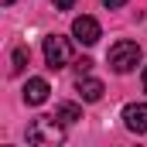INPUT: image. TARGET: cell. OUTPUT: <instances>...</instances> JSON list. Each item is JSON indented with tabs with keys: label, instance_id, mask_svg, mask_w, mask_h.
<instances>
[{
	"label": "cell",
	"instance_id": "ba28073f",
	"mask_svg": "<svg viewBox=\"0 0 147 147\" xmlns=\"http://www.w3.org/2000/svg\"><path fill=\"white\" fill-rule=\"evenodd\" d=\"M55 116L69 127V123H79V120H82V110H79L75 103H58V106H55Z\"/></svg>",
	"mask_w": 147,
	"mask_h": 147
},
{
	"label": "cell",
	"instance_id": "9c48e42d",
	"mask_svg": "<svg viewBox=\"0 0 147 147\" xmlns=\"http://www.w3.org/2000/svg\"><path fill=\"white\" fill-rule=\"evenodd\" d=\"M10 62H14V65H10L14 72H24V65H28V48H14V55H10Z\"/></svg>",
	"mask_w": 147,
	"mask_h": 147
},
{
	"label": "cell",
	"instance_id": "5b68a950",
	"mask_svg": "<svg viewBox=\"0 0 147 147\" xmlns=\"http://www.w3.org/2000/svg\"><path fill=\"white\" fill-rule=\"evenodd\" d=\"M72 34H75V41H82V45H96L103 31H99V21H96V17H86V14H82V17L72 21Z\"/></svg>",
	"mask_w": 147,
	"mask_h": 147
},
{
	"label": "cell",
	"instance_id": "277c9868",
	"mask_svg": "<svg viewBox=\"0 0 147 147\" xmlns=\"http://www.w3.org/2000/svg\"><path fill=\"white\" fill-rule=\"evenodd\" d=\"M123 127L130 134H147V103H127L123 106Z\"/></svg>",
	"mask_w": 147,
	"mask_h": 147
},
{
	"label": "cell",
	"instance_id": "6da1fadb",
	"mask_svg": "<svg viewBox=\"0 0 147 147\" xmlns=\"http://www.w3.org/2000/svg\"><path fill=\"white\" fill-rule=\"evenodd\" d=\"M65 123L58 120V116H38L31 120V127H28V144H62L65 140V130H62Z\"/></svg>",
	"mask_w": 147,
	"mask_h": 147
},
{
	"label": "cell",
	"instance_id": "4fadbf2b",
	"mask_svg": "<svg viewBox=\"0 0 147 147\" xmlns=\"http://www.w3.org/2000/svg\"><path fill=\"white\" fill-rule=\"evenodd\" d=\"M10 3H14V0H0V7H10Z\"/></svg>",
	"mask_w": 147,
	"mask_h": 147
},
{
	"label": "cell",
	"instance_id": "7c38bea8",
	"mask_svg": "<svg viewBox=\"0 0 147 147\" xmlns=\"http://www.w3.org/2000/svg\"><path fill=\"white\" fill-rule=\"evenodd\" d=\"M103 3H106V7H110V10H116V7H123V3H127V0H103Z\"/></svg>",
	"mask_w": 147,
	"mask_h": 147
},
{
	"label": "cell",
	"instance_id": "5bb4252c",
	"mask_svg": "<svg viewBox=\"0 0 147 147\" xmlns=\"http://www.w3.org/2000/svg\"><path fill=\"white\" fill-rule=\"evenodd\" d=\"M144 92H147V69H144Z\"/></svg>",
	"mask_w": 147,
	"mask_h": 147
},
{
	"label": "cell",
	"instance_id": "7a4b0ae2",
	"mask_svg": "<svg viewBox=\"0 0 147 147\" xmlns=\"http://www.w3.org/2000/svg\"><path fill=\"white\" fill-rule=\"evenodd\" d=\"M106 58H110V69H113V72L127 75V72H134V69L140 65V45L123 38V41H116V45L110 48V55H106Z\"/></svg>",
	"mask_w": 147,
	"mask_h": 147
},
{
	"label": "cell",
	"instance_id": "30bf717a",
	"mask_svg": "<svg viewBox=\"0 0 147 147\" xmlns=\"http://www.w3.org/2000/svg\"><path fill=\"white\" fill-rule=\"evenodd\" d=\"M89 69H92V62H89V58H79V62H75V72H79V75H86Z\"/></svg>",
	"mask_w": 147,
	"mask_h": 147
},
{
	"label": "cell",
	"instance_id": "3957f363",
	"mask_svg": "<svg viewBox=\"0 0 147 147\" xmlns=\"http://www.w3.org/2000/svg\"><path fill=\"white\" fill-rule=\"evenodd\" d=\"M45 65L48 69H65V65H72V45H69V38H62V34H48L45 38Z\"/></svg>",
	"mask_w": 147,
	"mask_h": 147
},
{
	"label": "cell",
	"instance_id": "52a82bcc",
	"mask_svg": "<svg viewBox=\"0 0 147 147\" xmlns=\"http://www.w3.org/2000/svg\"><path fill=\"white\" fill-rule=\"evenodd\" d=\"M48 82L45 79H28V86H24V103L28 106H41L45 99H48Z\"/></svg>",
	"mask_w": 147,
	"mask_h": 147
},
{
	"label": "cell",
	"instance_id": "8992f818",
	"mask_svg": "<svg viewBox=\"0 0 147 147\" xmlns=\"http://www.w3.org/2000/svg\"><path fill=\"white\" fill-rule=\"evenodd\" d=\"M75 92H79L82 103H99V99H103V82H99V79H89V75H79Z\"/></svg>",
	"mask_w": 147,
	"mask_h": 147
},
{
	"label": "cell",
	"instance_id": "8fae6325",
	"mask_svg": "<svg viewBox=\"0 0 147 147\" xmlns=\"http://www.w3.org/2000/svg\"><path fill=\"white\" fill-rule=\"evenodd\" d=\"M55 7H58V10H72L75 0H55Z\"/></svg>",
	"mask_w": 147,
	"mask_h": 147
}]
</instances>
